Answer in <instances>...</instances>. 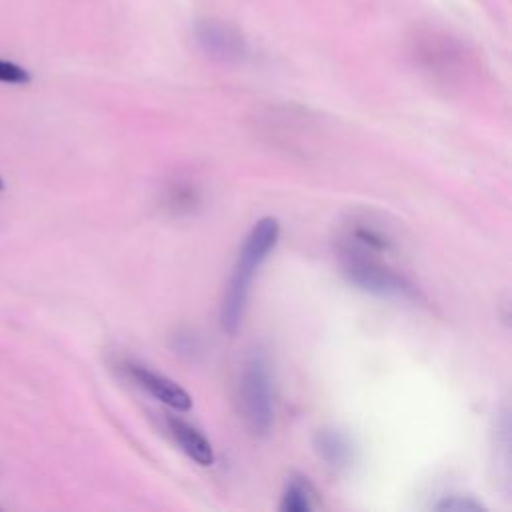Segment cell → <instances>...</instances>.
<instances>
[{"label":"cell","mask_w":512,"mask_h":512,"mask_svg":"<svg viewBox=\"0 0 512 512\" xmlns=\"http://www.w3.org/2000/svg\"><path fill=\"white\" fill-rule=\"evenodd\" d=\"M278 238L280 222L274 216L260 218L244 238L220 304V326L226 334L232 336L238 332L244 318L252 278L256 270L264 264L268 254L274 250Z\"/></svg>","instance_id":"obj_1"},{"label":"cell","mask_w":512,"mask_h":512,"mask_svg":"<svg viewBox=\"0 0 512 512\" xmlns=\"http://www.w3.org/2000/svg\"><path fill=\"white\" fill-rule=\"evenodd\" d=\"M238 398L250 432L266 436L274 424V374L268 354L260 348L252 350L242 366Z\"/></svg>","instance_id":"obj_2"},{"label":"cell","mask_w":512,"mask_h":512,"mask_svg":"<svg viewBox=\"0 0 512 512\" xmlns=\"http://www.w3.org/2000/svg\"><path fill=\"white\" fill-rule=\"evenodd\" d=\"M344 274L354 286H358V288H362V290H366L374 296L400 298V300H414L416 298L414 286L404 276H400L394 270L382 266L372 256L346 254Z\"/></svg>","instance_id":"obj_3"},{"label":"cell","mask_w":512,"mask_h":512,"mask_svg":"<svg viewBox=\"0 0 512 512\" xmlns=\"http://www.w3.org/2000/svg\"><path fill=\"white\" fill-rule=\"evenodd\" d=\"M126 372L130 374V378H132L142 390H146L152 398L160 400L162 404L170 406L172 410H176V412H186V410L192 408V398H190V394H188L178 382L170 380L168 376L158 374V372H154L152 368L142 366V364H136V362L126 364Z\"/></svg>","instance_id":"obj_4"},{"label":"cell","mask_w":512,"mask_h":512,"mask_svg":"<svg viewBox=\"0 0 512 512\" xmlns=\"http://www.w3.org/2000/svg\"><path fill=\"white\" fill-rule=\"evenodd\" d=\"M166 428H168V434L172 436V440L180 446V450L188 458H192L200 466L214 464V460H216L214 448L198 428H194L192 424H188L176 416L166 418Z\"/></svg>","instance_id":"obj_5"},{"label":"cell","mask_w":512,"mask_h":512,"mask_svg":"<svg viewBox=\"0 0 512 512\" xmlns=\"http://www.w3.org/2000/svg\"><path fill=\"white\" fill-rule=\"evenodd\" d=\"M314 450L328 466H334V468L348 466L354 456L350 438L336 428L318 430L314 436Z\"/></svg>","instance_id":"obj_6"},{"label":"cell","mask_w":512,"mask_h":512,"mask_svg":"<svg viewBox=\"0 0 512 512\" xmlns=\"http://www.w3.org/2000/svg\"><path fill=\"white\" fill-rule=\"evenodd\" d=\"M316 508L314 490L306 478H292L280 498L282 512H308Z\"/></svg>","instance_id":"obj_7"},{"label":"cell","mask_w":512,"mask_h":512,"mask_svg":"<svg viewBox=\"0 0 512 512\" xmlns=\"http://www.w3.org/2000/svg\"><path fill=\"white\" fill-rule=\"evenodd\" d=\"M436 510L442 512H480L482 506L470 498H462V496H448L442 498L438 504H434Z\"/></svg>","instance_id":"obj_8"},{"label":"cell","mask_w":512,"mask_h":512,"mask_svg":"<svg viewBox=\"0 0 512 512\" xmlns=\"http://www.w3.org/2000/svg\"><path fill=\"white\" fill-rule=\"evenodd\" d=\"M30 80V74L14 64V62H8V60H0V82L4 84H26Z\"/></svg>","instance_id":"obj_9"},{"label":"cell","mask_w":512,"mask_h":512,"mask_svg":"<svg viewBox=\"0 0 512 512\" xmlns=\"http://www.w3.org/2000/svg\"><path fill=\"white\" fill-rule=\"evenodd\" d=\"M2 186H4V184H2V180H0V190H2Z\"/></svg>","instance_id":"obj_10"}]
</instances>
